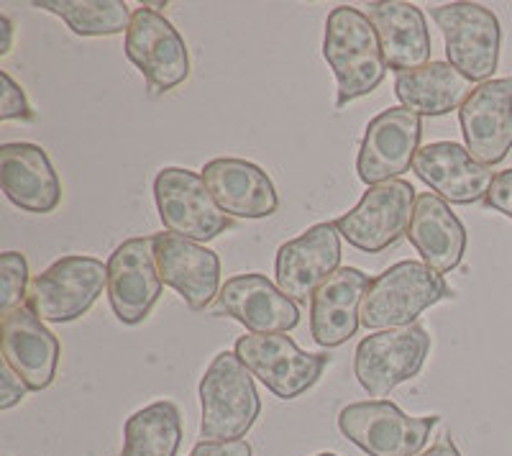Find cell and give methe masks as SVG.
<instances>
[{"mask_svg": "<svg viewBox=\"0 0 512 456\" xmlns=\"http://www.w3.org/2000/svg\"><path fill=\"white\" fill-rule=\"evenodd\" d=\"M323 57L336 75L338 108L374 93L387 75L377 29L359 8L336 6L328 13Z\"/></svg>", "mask_w": 512, "mask_h": 456, "instance_id": "obj_1", "label": "cell"}, {"mask_svg": "<svg viewBox=\"0 0 512 456\" xmlns=\"http://www.w3.org/2000/svg\"><path fill=\"white\" fill-rule=\"evenodd\" d=\"M200 439L236 441L254 428L262 413L254 375L236 351H221L200 380Z\"/></svg>", "mask_w": 512, "mask_h": 456, "instance_id": "obj_2", "label": "cell"}, {"mask_svg": "<svg viewBox=\"0 0 512 456\" xmlns=\"http://www.w3.org/2000/svg\"><path fill=\"white\" fill-rule=\"evenodd\" d=\"M451 298L446 280L423 262H397L369 282L359 318L372 331L413 326L425 308Z\"/></svg>", "mask_w": 512, "mask_h": 456, "instance_id": "obj_3", "label": "cell"}, {"mask_svg": "<svg viewBox=\"0 0 512 456\" xmlns=\"http://www.w3.org/2000/svg\"><path fill=\"white\" fill-rule=\"evenodd\" d=\"M438 416L413 418L390 400L351 403L338 413V431L369 456H415L425 449Z\"/></svg>", "mask_w": 512, "mask_h": 456, "instance_id": "obj_4", "label": "cell"}, {"mask_svg": "<svg viewBox=\"0 0 512 456\" xmlns=\"http://www.w3.org/2000/svg\"><path fill=\"white\" fill-rule=\"evenodd\" d=\"M108 287V264L85 254L62 257L36 275L26 305L41 321L70 323L82 318Z\"/></svg>", "mask_w": 512, "mask_h": 456, "instance_id": "obj_5", "label": "cell"}, {"mask_svg": "<svg viewBox=\"0 0 512 456\" xmlns=\"http://www.w3.org/2000/svg\"><path fill=\"white\" fill-rule=\"evenodd\" d=\"M446 41L448 65L472 82H487L500 65V21L482 3H446L431 8Z\"/></svg>", "mask_w": 512, "mask_h": 456, "instance_id": "obj_6", "label": "cell"}, {"mask_svg": "<svg viewBox=\"0 0 512 456\" xmlns=\"http://www.w3.org/2000/svg\"><path fill=\"white\" fill-rule=\"evenodd\" d=\"M431 351V336L420 323L367 336L356 346L354 375L372 398H387L397 385L413 380Z\"/></svg>", "mask_w": 512, "mask_h": 456, "instance_id": "obj_7", "label": "cell"}, {"mask_svg": "<svg viewBox=\"0 0 512 456\" xmlns=\"http://www.w3.org/2000/svg\"><path fill=\"white\" fill-rule=\"evenodd\" d=\"M236 354L256 380L280 400H295L320 380L326 354H308L287 334H249L236 341Z\"/></svg>", "mask_w": 512, "mask_h": 456, "instance_id": "obj_8", "label": "cell"}, {"mask_svg": "<svg viewBox=\"0 0 512 456\" xmlns=\"http://www.w3.org/2000/svg\"><path fill=\"white\" fill-rule=\"evenodd\" d=\"M154 200L164 228L182 239L213 241L231 226L198 172L164 167L154 180Z\"/></svg>", "mask_w": 512, "mask_h": 456, "instance_id": "obj_9", "label": "cell"}, {"mask_svg": "<svg viewBox=\"0 0 512 456\" xmlns=\"http://www.w3.org/2000/svg\"><path fill=\"white\" fill-rule=\"evenodd\" d=\"M415 208V188L405 180L372 185L356 208L338 218V234L354 249L379 254L390 249L400 236H408Z\"/></svg>", "mask_w": 512, "mask_h": 456, "instance_id": "obj_10", "label": "cell"}, {"mask_svg": "<svg viewBox=\"0 0 512 456\" xmlns=\"http://www.w3.org/2000/svg\"><path fill=\"white\" fill-rule=\"evenodd\" d=\"M126 57L157 93L175 90L190 77V54L180 31L162 13L136 8L126 31Z\"/></svg>", "mask_w": 512, "mask_h": 456, "instance_id": "obj_11", "label": "cell"}, {"mask_svg": "<svg viewBox=\"0 0 512 456\" xmlns=\"http://www.w3.org/2000/svg\"><path fill=\"white\" fill-rule=\"evenodd\" d=\"M162 295L154 236L128 239L108 259V300L116 318L139 326L149 318Z\"/></svg>", "mask_w": 512, "mask_h": 456, "instance_id": "obj_12", "label": "cell"}, {"mask_svg": "<svg viewBox=\"0 0 512 456\" xmlns=\"http://www.w3.org/2000/svg\"><path fill=\"white\" fill-rule=\"evenodd\" d=\"M423 121L408 108H387L369 121L361 139L356 172L359 180L372 185L397 180V175L410 170L420 149Z\"/></svg>", "mask_w": 512, "mask_h": 456, "instance_id": "obj_13", "label": "cell"}, {"mask_svg": "<svg viewBox=\"0 0 512 456\" xmlns=\"http://www.w3.org/2000/svg\"><path fill=\"white\" fill-rule=\"evenodd\" d=\"M341 264V234L336 223H318L303 236L285 241L277 249L274 275L277 287L292 303H308L318 287L336 272Z\"/></svg>", "mask_w": 512, "mask_h": 456, "instance_id": "obj_14", "label": "cell"}, {"mask_svg": "<svg viewBox=\"0 0 512 456\" xmlns=\"http://www.w3.org/2000/svg\"><path fill=\"white\" fill-rule=\"evenodd\" d=\"M464 147L477 162L500 164L512 149V77L487 80L459 108Z\"/></svg>", "mask_w": 512, "mask_h": 456, "instance_id": "obj_15", "label": "cell"}, {"mask_svg": "<svg viewBox=\"0 0 512 456\" xmlns=\"http://www.w3.org/2000/svg\"><path fill=\"white\" fill-rule=\"evenodd\" d=\"M413 170L446 203L469 205L487 198L495 175L456 141H433L418 149Z\"/></svg>", "mask_w": 512, "mask_h": 456, "instance_id": "obj_16", "label": "cell"}, {"mask_svg": "<svg viewBox=\"0 0 512 456\" xmlns=\"http://www.w3.org/2000/svg\"><path fill=\"white\" fill-rule=\"evenodd\" d=\"M154 252L162 282L175 287L187 308L203 310L221 293V259L198 241L177 234L154 236Z\"/></svg>", "mask_w": 512, "mask_h": 456, "instance_id": "obj_17", "label": "cell"}, {"mask_svg": "<svg viewBox=\"0 0 512 456\" xmlns=\"http://www.w3.org/2000/svg\"><path fill=\"white\" fill-rule=\"evenodd\" d=\"M3 359L16 369V375L29 385V390H47L57 377L59 339L44 326L29 305H18L11 313H3Z\"/></svg>", "mask_w": 512, "mask_h": 456, "instance_id": "obj_18", "label": "cell"}, {"mask_svg": "<svg viewBox=\"0 0 512 456\" xmlns=\"http://www.w3.org/2000/svg\"><path fill=\"white\" fill-rule=\"evenodd\" d=\"M0 188L16 208L26 213L47 216L62 203V182L47 152L29 141L0 147Z\"/></svg>", "mask_w": 512, "mask_h": 456, "instance_id": "obj_19", "label": "cell"}, {"mask_svg": "<svg viewBox=\"0 0 512 456\" xmlns=\"http://www.w3.org/2000/svg\"><path fill=\"white\" fill-rule=\"evenodd\" d=\"M218 305L251 334H287L300 323L297 305L259 272L226 280L218 293Z\"/></svg>", "mask_w": 512, "mask_h": 456, "instance_id": "obj_20", "label": "cell"}, {"mask_svg": "<svg viewBox=\"0 0 512 456\" xmlns=\"http://www.w3.org/2000/svg\"><path fill=\"white\" fill-rule=\"evenodd\" d=\"M369 277L356 267H341L318 287L310 300V334L323 349L346 344L359 331V310Z\"/></svg>", "mask_w": 512, "mask_h": 456, "instance_id": "obj_21", "label": "cell"}, {"mask_svg": "<svg viewBox=\"0 0 512 456\" xmlns=\"http://www.w3.org/2000/svg\"><path fill=\"white\" fill-rule=\"evenodd\" d=\"M203 180L228 218H269L280 208L267 172L246 159H213L203 167Z\"/></svg>", "mask_w": 512, "mask_h": 456, "instance_id": "obj_22", "label": "cell"}, {"mask_svg": "<svg viewBox=\"0 0 512 456\" xmlns=\"http://www.w3.org/2000/svg\"><path fill=\"white\" fill-rule=\"evenodd\" d=\"M410 244L418 249L423 264L446 275L456 269L466 252V228L448 203L436 193H420L415 198L413 218L408 228Z\"/></svg>", "mask_w": 512, "mask_h": 456, "instance_id": "obj_23", "label": "cell"}, {"mask_svg": "<svg viewBox=\"0 0 512 456\" xmlns=\"http://www.w3.org/2000/svg\"><path fill=\"white\" fill-rule=\"evenodd\" d=\"M367 18L377 29L384 62L397 75L428 65L431 31L425 13L413 3H369Z\"/></svg>", "mask_w": 512, "mask_h": 456, "instance_id": "obj_24", "label": "cell"}, {"mask_svg": "<svg viewBox=\"0 0 512 456\" xmlns=\"http://www.w3.org/2000/svg\"><path fill=\"white\" fill-rule=\"evenodd\" d=\"M472 90V80L448 62H428L418 70L402 72L395 80V95L402 108L431 118L464 106Z\"/></svg>", "mask_w": 512, "mask_h": 456, "instance_id": "obj_25", "label": "cell"}, {"mask_svg": "<svg viewBox=\"0 0 512 456\" xmlns=\"http://www.w3.org/2000/svg\"><path fill=\"white\" fill-rule=\"evenodd\" d=\"M180 444V408L172 400H157L126 421L121 456H177Z\"/></svg>", "mask_w": 512, "mask_h": 456, "instance_id": "obj_26", "label": "cell"}, {"mask_svg": "<svg viewBox=\"0 0 512 456\" xmlns=\"http://www.w3.org/2000/svg\"><path fill=\"white\" fill-rule=\"evenodd\" d=\"M34 6L62 18L77 36L121 34L134 16L123 0H36Z\"/></svg>", "mask_w": 512, "mask_h": 456, "instance_id": "obj_27", "label": "cell"}, {"mask_svg": "<svg viewBox=\"0 0 512 456\" xmlns=\"http://www.w3.org/2000/svg\"><path fill=\"white\" fill-rule=\"evenodd\" d=\"M29 262L24 254H0V310L11 313L29 293Z\"/></svg>", "mask_w": 512, "mask_h": 456, "instance_id": "obj_28", "label": "cell"}, {"mask_svg": "<svg viewBox=\"0 0 512 456\" xmlns=\"http://www.w3.org/2000/svg\"><path fill=\"white\" fill-rule=\"evenodd\" d=\"M0 85H3V93H0V121H13V118L31 121L34 113H31L26 93L6 70L0 72Z\"/></svg>", "mask_w": 512, "mask_h": 456, "instance_id": "obj_29", "label": "cell"}, {"mask_svg": "<svg viewBox=\"0 0 512 456\" xmlns=\"http://www.w3.org/2000/svg\"><path fill=\"white\" fill-rule=\"evenodd\" d=\"M29 395V385L16 375V369L3 359L0 362V410H11Z\"/></svg>", "mask_w": 512, "mask_h": 456, "instance_id": "obj_30", "label": "cell"}, {"mask_svg": "<svg viewBox=\"0 0 512 456\" xmlns=\"http://www.w3.org/2000/svg\"><path fill=\"white\" fill-rule=\"evenodd\" d=\"M484 200H487L492 211L502 213V216L512 221V170L497 172L495 182H492V188H489Z\"/></svg>", "mask_w": 512, "mask_h": 456, "instance_id": "obj_31", "label": "cell"}, {"mask_svg": "<svg viewBox=\"0 0 512 456\" xmlns=\"http://www.w3.org/2000/svg\"><path fill=\"white\" fill-rule=\"evenodd\" d=\"M190 456H254L249 441L236 439V441H200Z\"/></svg>", "mask_w": 512, "mask_h": 456, "instance_id": "obj_32", "label": "cell"}, {"mask_svg": "<svg viewBox=\"0 0 512 456\" xmlns=\"http://www.w3.org/2000/svg\"><path fill=\"white\" fill-rule=\"evenodd\" d=\"M415 456H461V451L456 449V444L451 439H441L438 444H433L431 449L420 451Z\"/></svg>", "mask_w": 512, "mask_h": 456, "instance_id": "obj_33", "label": "cell"}, {"mask_svg": "<svg viewBox=\"0 0 512 456\" xmlns=\"http://www.w3.org/2000/svg\"><path fill=\"white\" fill-rule=\"evenodd\" d=\"M0 54H8L13 47V24L8 16H0Z\"/></svg>", "mask_w": 512, "mask_h": 456, "instance_id": "obj_34", "label": "cell"}, {"mask_svg": "<svg viewBox=\"0 0 512 456\" xmlns=\"http://www.w3.org/2000/svg\"><path fill=\"white\" fill-rule=\"evenodd\" d=\"M315 456H336V454H315Z\"/></svg>", "mask_w": 512, "mask_h": 456, "instance_id": "obj_35", "label": "cell"}]
</instances>
